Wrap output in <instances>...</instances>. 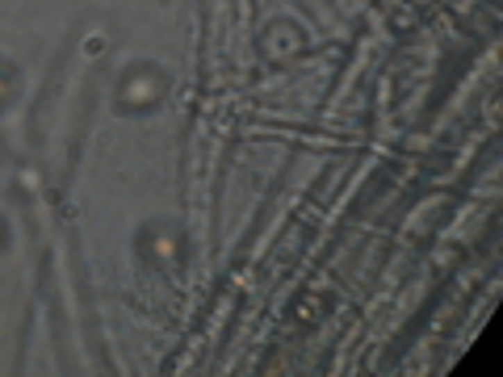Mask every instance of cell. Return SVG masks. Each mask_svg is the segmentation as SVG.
<instances>
[{"instance_id":"cell-1","label":"cell","mask_w":503,"mask_h":377,"mask_svg":"<svg viewBox=\"0 0 503 377\" xmlns=\"http://www.w3.org/2000/svg\"><path fill=\"white\" fill-rule=\"evenodd\" d=\"M156 92H160V80L151 72H139V76L126 80V101H131V105H151Z\"/></svg>"},{"instance_id":"cell-2","label":"cell","mask_w":503,"mask_h":377,"mask_svg":"<svg viewBox=\"0 0 503 377\" xmlns=\"http://www.w3.org/2000/svg\"><path fill=\"white\" fill-rule=\"evenodd\" d=\"M156 251H160L164 260H172V256H176V243H172V239H160V243H156Z\"/></svg>"},{"instance_id":"cell-3","label":"cell","mask_w":503,"mask_h":377,"mask_svg":"<svg viewBox=\"0 0 503 377\" xmlns=\"http://www.w3.org/2000/svg\"><path fill=\"white\" fill-rule=\"evenodd\" d=\"M5 92H9V84H5V76H0V97H5Z\"/></svg>"}]
</instances>
